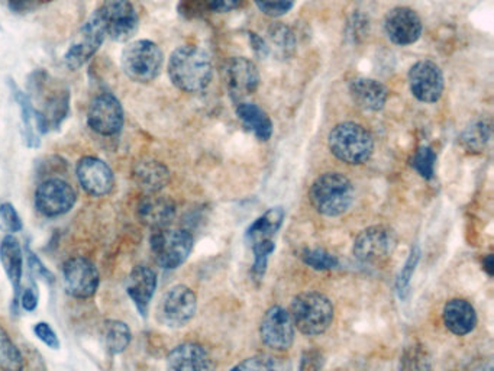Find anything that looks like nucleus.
Segmentation results:
<instances>
[{
  "label": "nucleus",
  "instance_id": "obj_1",
  "mask_svg": "<svg viewBox=\"0 0 494 371\" xmlns=\"http://www.w3.org/2000/svg\"><path fill=\"white\" fill-rule=\"evenodd\" d=\"M167 72L171 83L186 93L204 91L213 76L211 56L197 46H181L174 49Z\"/></svg>",
  "mask_w": 494,
  "mask_h": 371
},
{
  "label": "nucleus",
  "instance_id": "obj_2",
  "mask_svg": "<svg viewBox=\"0 0 494 371\" xmlns=\"http://www.w3.org/2000/svg\"><path fill=\"white\" fill-rule=\"evenodd\" d=\"M290 318L303 335H322L333 325L335 307L328 296L319 292H306L291 300Z\"/></svg>",
  "mask_w": 494,
  "mask_h": 371
},
{
  "label": "nucleus",
  "instance_id": "obj_3",
  "mask_svg": "<svg viewBox=\"0 0 494 371\" xmlns=\"http://www.w3.org/2000/svg\"><path fill=\"white\" fill-rule=\"evenodd\" d=\"M354 186L341 173H325L315 180L309 197L317 212L328 218L343 215L354 202Z\"/></svg>",
  "mask_w": 494,
  "mask_h": 371
},
{
  "label": "nucleus",
  "instance_id": "obj_4",
  "mask_svg": "<svg viewBox=\"0 0 494 371\" xmlns=\"http://www.w3.org/2000/svg\"><path fill=\"white\" fill-rule=\"evenodd\" d=\"M328 145L342 163L361 166L373 156L374 138L370 131L360 124L342 122L329 133Z\"/></svg>",
  "mask_w": 494,
  "mask_h": 371
},
{
  "label": "nucleus",
  "instance_id": "obj_5",
  "mask_svg": "<svg viewBox=\"0 0 494 371\" xmlns=\"http://www.w3.org/2000/svg\"><path fill=\"white\" fill-rule=\"evenodd\" d=\"M164 63L161 48L150 39L129 42L122 53V69L136 83H148L159 77Z\"/></svg>",
  "mask_w": 494,
  "mask_h": 371
},
{
  "label": "nucleus",
  "instance_id": "obj_6",
  "mask_svg": "<svg viewBox=\"0 0 494 371\" xmlns=\"http://www.w3.org/2000/svg\"><path fill=\"white\" fill-rule=\"evenodd\" d=\"M155 262L164 270H176L189 258L193 250V235L186 229H159L150 238Z\"/></svg>",
  "mask_w": 494,
  "mask_h": 371
},
{
  "label": "nucleus",
  "instance_id": "obj_7",
  "mask_svg": "<svg viewBox=\"0 0 494 371\" xmlns=\"http://www.w3.org/2000/svg\"><path fill=\"white\" fill-rule=\"evenodd\" d=\"M196 293L185 284H178L161 296L155 316L162 326L174 330L187 325L196 314Z\"/></svg>",
  "mask_w": 494,
  "mask_h": 371
},
{
  "label": "nucleus",
  "instance_id": "obj_8",
  "mask_svg": "<svg viewBox=\"0 0 494 371\" xmlns=\"http://www.w3.org/2000/svg\"><path fill=\"white\" fill-rule=\"evenodd\" d=\"M394 246L396 237L392 229L383 225H374L357 235L352 253L362 264L378 265L392 257Z\"/></svg>",
  "mask_w": 494,
  "mask_h": 371
},
{
  "label": "nucleus",
  "instance_id": "obj_9",
  "mask_svg": "<svg viewBox=\"0 0 494 371\" xmlns=\"http://www.w3.org/2000/svg\"><path fill=\"white\" fill-rule=\"evenodd\" d=\"M96 12L105 28L106 39L125 42L136 34L140 20L129 0H106Z\"/></svg>",
  "mask_w": 494,
  "mask_h": 371
},
{
  "label": "nucleus",
  "instance_id": "obj_10",
  "mask_svg": "<svg viewBox=\"0 0 494 371\" xmlns=\"http://www.w3.org/2000/svg\"><path fill=\"white\" fill-rule=\"evenodd\" d=\"M105 39V28L98 12L95 11L83 23V27L80 28L72 46L68 47L65 56V67L70 70L82 69L98 53Z\"/></svg>",
  "mask_w": 494,
  "mask_h": 371
},
{
  "label": "nucleus",
  "instance_id": "obj_11",
  "mask_svg": "<svg viewBox=\"0 0 494 371\" xmlns=\"http://www.w3.org/2000/svg\"><path fill=\"white\" fill-rule=\"evenodd\" d=\"M76 202V190L63 178H47L35 190V208L47 218L65 215Z\"/></svg>",
  "mask_w": 494,
  "mask_h": 371
},
{
  "label": "nucleus",
  "instance_id": "obj_12",
  "mask_svg": "<svg viewBox=\"0 0 494 371\" xmlns=\"http://www.w3.org/2000/svg\"><path fill=\"white\" fill-rule=\"evenodd\" d=\"M65 290L76 299H91L98 293L100 274L98 267L84 257H73L63 265Z\"/></svg>",
  "mask_w": 494,
  "mask_h": 371
},
{
  "label": "nucleus",
  "instance_id": "obj_13",
  "mask_svg": "<svg viewBox=\"0 0 494 371\" xmlns=\"http://www.w3.org/2000/svg\"><path fill=\"white\" fill-rule=\"evenodd\" d=\"M125 115L121 102L110 93H102L91 100L87 110V124L102 137H114L121 133Z\"/></svg>",
  "mask_w": 494,
  "mask_h": 371
},
{
  "label": "nucleus",
  "instance_id": "obj_14",
  "mask_svg": "<svg viewBox=\"0 0 494 371\" xmlns=\"http://www.w3.org/2000/svg\"><path fill=\"white\" fill-rule=\"evenodd\" d=\"M295 330L290 314L284 307L276 305L265 312L264 318L261 321V340L268 349L287 351L295 342Z\"/></svg>",
  "mask_w": 494,
  "mask_h": 371
},
{
  "label": "nucleus",
  "instance_id": "obj_15",
  "mask_svg": "<svg viewBox=\"0 0 494 371\" xmlns=\"http://www.w3.org/2000/svg\"><path fill=\"white\" fill-rule=\"evenodd\" d=\"M409 88L419 102L435 103L444 93V74L432 61H418L409 70Z\"/></svg>",
  "mask_w": 494,
  "mask_h": 371
},
{
  "label": "nucleus",
  "instance_id": "obj_16",
  "mask_svg": "<svg viewBox=\"0 0 494 371\" xmlns=\"http://www.w3.org/2000/svg\"><path fill=\"white\" fill-rule=\"evenodd\" d=\"M76 175L80 186L91 197H103L114 190V171L98 157L87 156L80 159Z\"/></svg>",
  "mask_w": 494,
  "mask_h": 371
},
{
  "label": "nucleus",
  "instance_id": "obj_17",
  "mask_svg": "<svg viewBox=\"0 0 494 371\" xmlns=\"http://www.w3.org/2000/svg\"><path fill=\"white\" fill-rule=\"evenodd\" d=\"M225 84L230 98L238 103L253 95L260 86V72L247 57L230 58L225 69Z\"/></svg>",
  "mask_w": 494,
  "mask_h": 371
},
{
  "label": "nucleus",
  "instance_id": "obj_18",
  "mask_svg": "<svg viewBox=\"0 0 494 371\" xmlns=\"http://www.w3.org/2000/svg\"><path fill=\"white\" fill-rule=\"evenodd\" d=\"M385 32L393 44L412 46L422 37L423 23L413 9L399 6L386 15Z\"/></svg>",
  "mask_w": 494,
  "mask_h": 371
},
{
  "label": "nucleus",
  "instance_id": "obj_19",
  "mask_svg": "<svg viewBox=\"0 0 494 371\" xmlns=\"http://www.w3.org/2000/svg\"><path fill=\"white\" fill-rule=\"evenodd\" d=\"M167 371H215V361L204 345L185 342L171 349Z\"/></svg>",
  "mask_w": 494,
  "mask_h": 371
},
{
  "label": "nucleus",
  "instance_id": "obj_20",
  "mask_svg": "<svg viewBox=\"0 0 494 371\" xmlns=\"http://www.w3.org/2000/svg\"><path fill=\"white\" fill-rule=\"evenodd\" d=\"M176 203L170 197L161 196L160 194H147L138 205V218L147 227L154 231L169 228L176 218Z\"/></svg>",
  "mask_w": 494,
  "mask_h": 371
},
{
  "label": "nucleus",
  "instance_id": "obj_21",
  "mask_svg": "<svg viewBox=\"0 0 494 371\" xmlns=\"http://www.w3.org/2000/svg\"><path fill=\"white\" fill-rule=\"evenodd\" d=\"M157 290V274L147 265H136L129 274L126 292L136 309L143 316H147L148 307Z\"/></svg>",
  "mask_w": 494,
  "mask_h": 371
},
{
  "label": "nucleus",
  "instance_id": "obj_22",
  "mask_svg": "<svg viewBox=\"0 0 494 371\" xmlns=\"http://www.w3.org/2000/svg\"><path fill=\"white\" fill-rule=\"evenodd\" d=\"M350 95L357 107L366 112H380L387 103L389 91L385 84L368 77H357L350 83Z\"/></svg>",
  "mask_w": 494,
  "mask_h": 371
},
{
  "label": "nucleus",
  "instance_id": "obj_23",
  "mask_svg": "<svg viewBox=\"0 0 494 371\" xmlns=\"http://www.w3.org/2000/svg\"><path fill=\"white\" fill-rule=\"evenodd\" d=\"M0 263L4 267V273L8 276L11 281L12 289H13V305H18V298L22 289L23 276V255L22 248L18 239L13 235H6L2 243H0Z\"/></svg>",
  "mask_w": 494,
  "mask_h": 371
},
{
  "label": "nucleus",
  "instance_id": "obj_24",
  "mask_svg": "<svg viewBox=\"0 0 494 371\" xmlns=\"http://www.w3.org/2000/svg\"><path fill=\"white\" fill-rule=\"evenodd\" d=\"M134 180L147 194H160L170 183V170L157 160H141L134 167Z\"/></svg>",
  "mask_w": 494,
  "mask_h": 371
},
{
  "label": "nucleus",
  "instance_id": "obj_25",
  "mask_svg": "<svg viewBox=\"0 0 494 371\" xmlns=\"http://www.w3.org/2000/svg\"><path fill=\"white\" fill-rule=\"evenodd\" d=\"M444 325L449 332L464 337L474 331L477 325V312L472 303L464 299H451L446 303L442 312Z\"/></svg>",
  "mask_w": 494,
  "mask_h": 371
},
{
  "label": "nucleus",
  "instance_id": "obj_26",
  "mask_svg": "<svg viewBox=\"0 0 494 371\" xmlns=\"http://www.w3.org/2000/svg\"><path fill=\"white\" fill-rule=\"evenodd\" d=\"M237 116L241 119L242 124L260 141H268L273 135V122L256 103L239 102L237 105Z\"/></svg>",
  "mask_w": 494,
  "mask_h": 371
},
{
  "label": "nucleus",
  "instance_id": "obj_27",
  "mask_svg": "<svg viewBox=\"0 0 494 371\" xmlns=\"http://www.w3.org/2000/svg\"><path fill=\"white\" fill-rule=\"evenodd\" d=\"M286 218V211L282 206L268 209L267 212L258 216L253 224L247 228L246 238L249 244L273 239Z\"/></svg>",
  "mask_w": 494,
  "mask_h": 371
},
{
  "label": "nucleus",
  "instance_id": "obj_28",
  "mask_svg": "<svg viewBox=\"0 0 494 371\" xmlns=\"http://www.w3.org/2000/svg\"><path fill=\"white\" fill-rule=\"evenodd\" d=\"M9 86H11L12 95H13L15 102L20 107L25 142L30 148H39L41 145V140H39V131H37V109L30 102V96L23 93L15 83H12V80L9 82Z\"/></svg>",
  "mask_w": 494,
  "mask_h": 371
},
{
  "label": "nucleus",
  "instance_id": "obj_29",
  "mask_svg": "<svg viewBox=\"0 0 494 371\" xmlns=\"http://www.w3.org/2000/svg\"><path fill=\"white\" fill-rule=\"evenodd\" d=\"M102 340L106 351L110 352L112 356H117L128 349L133 341V332L122 321L109 319L103 324Z\"/></svg>",
  "mask_w": 494,
  "mask_h": 371
},
{
  "label": "nucleus",
  "instance_id": "obj_30",
  "mask_svg": "<svg viewBox=\"0 0 494 371\" xmlns=\"http://www.w3.org/2000/svg\"><path fill=\"white\" fill-rule=\"evenodd\" d=\"M267 47L270 53L273 49L277 57L282 58V60L290 57L291 54L295 53L296 48V39L293 30L286 25H282V23L273 25L268 30Z\"/></svg>",
  "mask_w": 494,
  "mask_h": 371
},
{
  "label": "nucleus",
  "instance_id": "obj_31",
  "mask_svg": "<svg viewBox=\"0 0 494 371\" xmlns=\"http://www.w3.org/2000/svg\"><path fill=\"white\" fill-rule=\"evenodd\" d=\"M25 361L22 352L12 341L8 331L0 324V370L2 371H23Z\"/></svg>",
  "mask_w": 494,
  "mask_h": 371
},
{
  "label": "nucleus",
  "instance_id": "obj_32",
  "mask_svg": "<svg viewBox=\"0 0 494 371\" xmlns=\"http://www.w3.org/2000/svg\"><path fill=\"white\" fill-rule=\"evenodd\" d=\"M230 371H291V367L280 357L258 354L238 363Z\"/></svg>",
  "mask_w": 494,
  "mask_h": 371
},
{
  "label": "nucleus",
  "instance_id": "obj_33",
  "mask_svg": "<svg viewBox=\"0 0 494 371\" xmlns=\"http://www.w3.org/2000/svg\"><path fill=\"white\" fill-rule=\"evenodd\" d=\"M251 248H253L254 253V280L260 283L264 279L265 272H267L268 258L276 250V243L273 239H264V241L251 244Z\"/></svg>",
  "mask_w": 494,
  "mask_h": 371
},
{
  "label": "nucleus",
  "instance_id": "obj_34",
  "mask_svg": "<svg viewBox=\"0 0 494 371\" xmlns=\"http://www.w3.org/2000/svg\"><path fill=\"white\" fill-rule=\"evenodd\" d=\"M491 138V125L489 122H475L474 125L465 129L461 141L470 151H480Z\"/></svg>",
  "mask_w": 494,
  "mask_h": 371
},
{
  "label": "nucleus",
  "instance_id": "obj_35",
  "mask_svg": "<svg viewBox=\"0 0 494 371\" xmlns=\"http://www.w3.org/2000/svg\"><path fill=\"white\" fill-rule=\"evenodd\" d=\"M435 164H437V154H435L434 148L429 145L419 147L415 156L412 159V167L415 168L420 177L427 178V180L434 178Z\"/></svg>",
  "mask_w": 494,
  "mask_h": 371
},
{
  "label": "nucleus",
  "instance_id": "obj_36",
  "mask_svg": "<svg viewBox=\"0 0 494 371\" xmlns=\"http://www.w3.org/2000/svg\"><path fill=\"white\" fill-rule=\"evenodd\" d=\"M419 260H420V248H419V246H415L412 248L408 260H406L403 267H402V272L397 276L396 290L399 293L400 299H404L408 296L409 286H411L412 279H413V274H415Z\"/></svg>",
  "mask_w": 494,
  "mask_h": 371
},
{
  "label": "nucleus",
  "instance_id": "obj_37",
  "mask_svg": "<svg viewBox=\"0 0 494 371\" xmlns=\"http://www.w3.org/2000/svg\"><path fill=\"white\" fill-rule=\"evenodd\" d=\"M302 260L306 265H309L310 269L316 270V272L336 269L340 264L335 255L326 250H322V248H310V250L303 251Z\"/></svg>",
  "mask_w": 494,
  "mask_h": 371
},
{
  "label": "nucleus",
  "instance_id": "obj_38",
  "mask_svg": "<svg viewBox=\"0 0 494 371\" xmlns=\"http://www.w3.org/2000/svg\"><path fill=\"white\" fill-rule=\"evenodd\" d=\"M402 363L404 371H434L430 356L423 345H413L404 352Z\"/></svg>",
  "mask_w": 494,
  "mask_h": 371
},
{
  "label": "nucleus",
  "instance_id": "obj_39",
  "mask_svg": "<svg viewBox=\"0 0 494 371\" xmlns=\"http://www.w3.org/2000/svg\"><path fill=\"white\" fill-rule=\"evenodd\" d=\"M296 0H256L257 8L270 18H280L291 11Z\"/></svg>",
  "mask_w": 494,
  "mask_h": 371
},
{
  "label": "nucleus",
  "instance_id": "obj_40",
  "mask_svg": "<svg viewBox=\"0 0 494 371\" xmlns=\"http://www.w3.org/2000/svg\"><path fill=\"white\" fill-rule=\"evenodd\" d=\"M0 220L4 222V227L8 228L9 232L15 234V232L22 231V220L12 203L6 202L0 205Z\"/></svg>",
  "mask_w": 494,
  "mask_h": 371
},
{
  "label": "nucleus",
  "instance_id": "obj_41",
  "mask_svg": "<svg viewBox=\"0 0 494 371\" xmlns=\"http://www.w3.org/2000/svg\"><path fill=\"white\" fill-rule=\"evenodd\" d=\"M27 263L28 269H30V274H32L35 279H39V280L46 281V283L49 284L54 283L56 277L49 272L48 267L44 265V263L41 262V258L37 257L32 251H27Z\"/></svg>",
  "mask_w": 494,
  "mask_h": 371
},
{
  "label": "nucleus",
  "instance_id": "obj_42",
  "mask_svg": "<svg viewBox=\"0 0 494 371\" xmlns=\"http://www.w3.org/2000/svg\"><path fill=\"white\" fill-rule=\"evenodd\" d=\"M35 337L51 349H60L61 342L53 326L47 323H39L34 325Z\"/></svg>",
  "mask_w": 494,
  "mask_h": 371
},
{
  "label": "nucleus",
  "instance_id": "obj_43",
  "mask_svg": "<svg viewBox=\"0 0 494 371\" xmlns=\"http://www.w3.org/2000/svg\"><path fill=\"white\" fill-rule=\"evenodd\" d=\"M18 302H20L23 311L34 312L39 307V295L32 288L23 289L22 292L20 293Z\"/></svg>",
  "mask_w": 494,
  "mask_h": 371
},
{
  "label": "nucleus",
  "instance_id": "obj_44",
  "mask_svg": "<svg viewBox=\"0 0 494 371\" xmlns=\"http://www.w3.org/2000/svg\"><path fill=\"white\" fill-rule=\"evenodd\" d=\"M204 2L211 11L218 12V13L234 11L241 4V0H204Z\"/></svg>",
  "mask_w": 494,
  "mask_h": 371
},
{
  "label": "nucleus",
  "instance_id": "obj_45",
  "mask_svg": "<svg viewBox=\"0 0 494 371\" xmlns=\"http://www.w3.org/2000/svg\"><path fill=\"white\" fill-rule=\"evenodd\" d=\"M321 368V354L316 351L306 352L302 358L300 371H319Z\"/></svg>",
  "mask_w": 494,
  "mask_h": 371
},
{
  "label": "nucleus",
  "instance_id": "obj_46",
  "mask_svg": "<svg viewBox=\"0 0 494 371\" xmlns=\"http://www.w3.org/2000/svg\"><path fill=\"white\" fill-rule=\"evenodd\" d=\"M249 42H251V47H253L254 51L261 56V57H267L270 51H268L267 42L265 39H261L260 35L256 34V32H249Z\"/></svg>",
  "mask_w": 494,
  "mask_h": 371
},
{
  "label": "nucleus",
  "instance_id": "obj_47",
  "mask_svg": "<svg viewBox=\"0 0 494 371\" xmlns=\"http://www.w3.org/2000/svg\"><path fill=\"white\" fill-rule=\"evenodd\" d=\"M484 265H486L484 270H486L487 273H489V276H493V255H489V257L484 260Z\"/></svg>",
  "mask_w": 494,
  "mask_h": 371
}]
</instances>
